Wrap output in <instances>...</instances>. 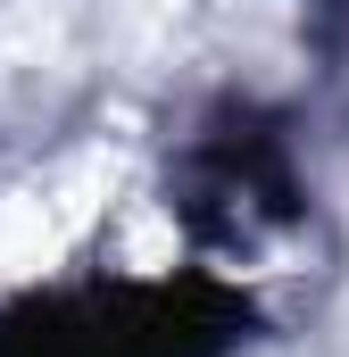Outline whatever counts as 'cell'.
<instances>
[{
  "label": "cell",
  "instance_id": "obj_1",
  "mask_svg": "<svg viewBox=\"0 0 349 357\" xmlns=\"http://www.w3.org/2000/svg\"><path fill=\"white\" fill-rule=\"evenodd\" d=\"M242 307L216 282H108L0 316V357H225Z\"/></svg>",
  "mask_w": 349,
  "mask_h": 357
}]
</instances>
